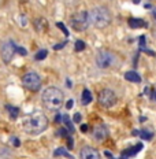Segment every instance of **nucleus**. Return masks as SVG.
Segmentation results:
<instances>
[{"mask_svg": "<svg viewBox=\"0 0 156 159\" xmlns=\"http://www.w3.org/2000/svg\"><path fill=\"white\" fill-rule=\"evenodd\" d=\"M48 126V119L41 112H33L24 117L22 119V129L28 134H40L47 129Z\"/></svg>", "mask_w": 156, "mask_h": 159, "instance_id": "1", "label": "nucleus"}, {"mask_svg": "<svg viewBox=\"0 0 156 159\" xmlns=\"http://www.w3.org/2000/svg\"><path fill=\"white\" fill-rule=\"evenodd\" d=\"M63 99H65L63 92L59 88H55V87L47 88L41 95L42 104L45 106V108H48L51 111H58L62 107Z\"/></svg>", "mask_w": 156, "mask_h": 159, "instance_id": "2", "label": "nucleus"}, {"mask_svg": "<svg viewBox=\"0 0 156 159\" xmlns=\"http://www.w3.org/2000/svg\"><path fill=\"white\" fill-rule=\"evenodd\" d=\"M88 19L96 28H105L111 24V14L105 7H96L88 12Z\"/></svg>", "mask_w": 156, "mask_h": 159, "instance_id": "3", "label": "nucleus"}, {"mask_svg": "<svg viewBox=\"0 0 156 159\" xmlns=\"http://www.w3.org/2000/svg\"><path fill=\"white\" fill-rule=\"evenodd\" d=\"M88 24H89V19H88V12L85 11H81V12H77L71 16L70 19V26L74 29L75 32H82L88 28Z\"/></svg>", "mask_w": 156, "mask_h": 159, "instance_id": "4", "label": "nucleus"}, {"mask_svg": "<svg viewBox=\"0 0 156 159\" xmlns=\"http://www.w3.org/2000/svg\"><path fill=\"white\" fill-rule=\"evenodd\" d=\"M22 85L29 91H38L40 87H41V78H40L37 73H28L22 77Z\"/></svg>", "mask_w": 156, "mask_h": 159, "instance_id": "5", "label": "nucleus"}, {"mask_svg": "<svg viewBox=\"0 0 156 159\" xmlns=\"http://www.w3.org/2000/svg\"><path fill=\"white\" fill-rule=\"evenodd\" d=\"M96 63L100 69H108L115 63V56L109 51H99L96 55Z\"/></svg>", "mask_w": 156, "mask_h": 159, "instance_id": "6", "label": "nucleus"}, {"mask_svg": "<svg viewBox=\"0 0 156 159\" xmlns=\"http://www.w3.org/2000/svg\"><path fill=\"white\" fill-rule=\"evenodd\" d=\"M99 103H100L103 107L109 108L112 107L115 103H117V95L114 93V91L105 88L99 93Z\"/></svg>", "mask_w": 156, "mask_h": 159, "instance_id": "7", "label": "nucleus"}, {"mask_svg": "<svg viewBox=\"0 0 156 159\" xmlns=\"http://www.w3.org/2000/svg\"><path fill=\"white\" fill-rule=\"evenodd\" d=\"M16 47H18V45H15L14 41H7L2 45L0 52H2V58L6 63H10L11 59L14 58V55L16 54Z\"/></svg>", "mask_w": 156, "mask_h": 159, "instance_id": "8", "label": "nucleus"}, {"mask_svg": "<svg viewBox=\"0 0 156 159\" xmlns=\"http://www.w3.org/2000/svg\"><path fill=\"white\" fill-rule=\"evenodd\" d=\"M92 136H93V139L96 141H103L107 139L108 136V129L105 126L104 124H97L96 126L93 128V130H92Z\"/></svg>", "mask_w": 156, "mask_h": 159, "instance_id": "9", "label": "nucleus"}, {"mask_svg": "<svg viewBox=\"0 0 156 159\" xmlns=\"http://www.w3.org/2000/svg\"><path fill=\"white\" fill-rule=\"evenodd\" d=\"M79 158L81 159H100V154L97 150L92 147H84L79 151Z\"/></svg>", "mask_w": 156, "mask_h": 159, "instance_id": "10", "label": "nucleus"}, {"mask_svg": "<svg viewBox=\"0 0 156 159\" xmlns=\"http://www.w3.org/2000/svg\"><path fill=\"white\" fill-rule=\"evenodd\" d=\"M142 143H137L136 145H133V147L130 148H126V150L122 151V157H126V158H129V157H134V155H137L138 152H140L142 150Z\"/></svg>", "mask_w": 156, "mask_h": 159, "instance_id": "11", "label": "nucleus"}, {"mask_svg": "<svg viewBox=\"0 0 156 159\" xmlns=\"http://www.w3.org/2000/svg\"><path fill=\"white\" fill-rule=\"evenodd\" d=\"M34 29L37 30L38 33H42L48 29V22L45 18H37L34 21Z\"/></svg>", "mask_w": 156, "mask_h": 159, "instance_id": "12", "label": "nucleus"}, {"mask_svg": "<svg viewBox=\"0 0 156 159\" xmlns=\"http://www.w3.org/2000/svg\"><path fill=\"white\" fill-rule=\"evenodd\" d=\"M129 26L133 29H138V28H147V22L144 19H138V18H130L129 19Z\"/></svg>", "mask_w": 156, "mask_h": 159, "instance_id": "13", "label": "nucleus"}, {"mask_svg": "<svg viewBox=\"0 0 156 159\" xmlns=\"http://www.w3.org/2000/svg\"><path fill=\"white\" fill-rule=\"evenodd\" d=\"M125 78L127 80V81H130V82H136V84L141 82V77L138 75V73H136V71H133V70L125 73Z\"/></svg>", "mask_w": 156, "mask_h": 159, "instance_id": "14", "label": "nucleus"}, {"mask_svg": "<svg viewBox=\"0 0 156 159\" xmlns=\"http://www.w3.org/2000/svg\"><path fill=\"white\" fill-rule=\"evenodd\" d=\"M92 92L89 91V89H84V91H82V104H89L92 102Z\"/></svg>", "mask_w": 156, "mask_h": 159, "instance_id": "15", "label": "nucleus"}, {"mask_svg": "<svg viewBox=\"0 0 156 159\" xmlns=\"http://www.w3.org/2000/svg\"><path fill=\"white\" fill-rule=\"evenodd\" d=\"M62 121H63V124L67 126L69 132H70V133H74V126H73V124H71V121H70V118H69L67 114L63 115V117H62Z\"/></svg>", "mask_w": 156, "mask_h": 159, "instance_id": "16", "label": "nucleus"}, {"mask_svg": "<svg viewBox=\"0 0 156 159\" xmlns=\"http://www.w3.org/2000/svg\"><path fill=\"white\" fill-rule=\"evenodd\" d=\"M54 155L55 157H59V155H65V157H67V158H70V159H73L74 157L73 155H70L67 151L65 150V148H58V150H55V152H54Z\"/></svg>", "mask_w": 156, "mask_h": 159, "instance_id": "17", "label": "nucleus"}, {"mask_svg": "<svg viewBox=\"0 0 156 159\" xmlns=\"http://www.w3.org/2000/svg\"><path fill=\"white\" fill-rule=\"evenodd\" d=\"M140 136H141V139H144V140H151V139L154 137V133H152V132H148V130H141Z\"/></svg>", "mask_w": 156, "mask_h": 159, "instance_id": "18", "label": "nucleus"}, {"mask_svg": "<svg viewBox=\"0 0 156 159\" xmlns=\"http://www.w3.org/2000/svg\"><path fill=\"white\" fill-rule=\"evenodd\" d=\"M45 56H47V51H45V49H40L37 54L34 55V59L36 61H42Z\"/></svg>", "mask_w": 156, "mask_h": 159, "instance_id": "19", "label": "nucleus"}, {"mask_svg": "<svg viewBox=\"0 0 156 159\" xmlns=\"http://www.w3.org/2000/svg\"><path fill=\"white\" fill-rule=\"evenodd\" d=\"M85 47H86V44L84 41H82V40H77V41H75V51H84L85 49Z\"/></svg>", "mask_w": 156, "mask_h": 159, "instance_id": "20", "label": "nucleus"}, {"mask_svg": "<svg viewBox=\"0 0 156 159\" xmlns=\"http://www.w3.org/2000/svg\"><path fill=\"white\" fill-rule=\"evenodd\" d=\"M8 111H10V117H11L12 119H15L16 117H18V108L16 107H11V106H7Z\"/></svg>", "mask_w": 156, "mask_h": 159, "instance_id": "21", "label": "nucleus"}, {"mask_svg": "<svg viewBox=\"0 0 156 159\" xmlns=\"http://www.w3.org/2000/svg\"><path fill=\"white\" fill-rule=\"evenodd\" d=\"M56 26H58V28L60 29V30H62L63 33H65L66 37H69V30H67V28L65 26V24H62V22H56Z\"/></svg>", "mask_w": 156, "mask_h": 159, "instance_id": "22", "label": "nucleus"}, {"mask_svg": "<svg viewBox=\"0 0 156 159\" xmlns=\"http://www.w3.org/2000/svg\"><path fill=\"white\" fill-rule=\"evenodd\" d=\"M55 134H58V136H60V137H69V133H67V132H66L65 130V129H59V130L58 132H56V133Z\"/></svg>", "mask_w": 156, "mask_h": 159, "instance_id": "23", "label": "nucleus"}, {"mask_svg": "<svg viewBox=\"0 0 156 159\" xmlns=\"http://www.w3.org/2000/svg\"><path fill=\"white\" fill-rule=\"evenodd\" d=\"M16 52H18L19 55H26L28 54V51H26L25 48H22V47H16Z\"/></svg>", "mask_w": 156, "mask_h": 159, "instance_id": "24", "label": "nucleus"}, {"mask_svg": "<svg viewBox=\"0 0 156 159\" xmlns=\"http://www.w3.org/2000/svg\"><path fill=\"white\" fill-rule=\"evenodd\" d=\"M142 52H145V54H148V55H151V56H155V52L154 51H151V49H147L145 47H142V48H140Z\"/></svg>", "mask_w": 156, "mask_h": 159, "instance_id": "25", "label": "nucleus"}, {"mask_svg": "<svg viewBox=\"0 0 156 159\" xmlns=\"http://www.w3.org/2000/svg\"><path fill=\"white\" fill-rule=\"evenodd\" d=\"M65 45H66V41L62 43V44H55V45H54V49H55V51H56V49H62L63 47H65Z\"/></svg>", "mask_w": 156, "mask_h": 159, "instance_id": "26", "label": "nucleus"}, {"mask_svg": "<svg viewBox=\"0 0 156 159\" xmlns=\"http://www.w3.org/2000/svg\"><path fill=\"white\" fill-rule=\"evenodd\" d=\"M145 47V36H141L140 37V48Z\"/></svg>", "mask_w": 156, "mask_h": 159, "instance_id": "27", "label": "nucleus"}, {"mask_svg": "<svg viewBox=\"0 0 156 159\" xmlns=\"http://www.w3.org/2000/svg\"><path fill=\"white\" fill-rule=\"evenodd\" d=\"M73 104H74V100H67V103H66V108L70 110V108L73 107Z\"/></svg>", "mask_w": 156, "mask_h": 159, "instance_id": "28", "label": "nucleus"}, {"mask_svg": "<svg viewBox=\"0 0 156 159\" xmlns=\"http://www.w3.org/2000/svg\"><path fill=\"white\" fill-rule=\"evenodd\" d=\"M79 121H81V114H79V112H77V114L74 115V122H77V124H78Z\"/></svg>", "mask_w": 156, "mask_h": 159, "instance_id": "29", "label": "nucleus"}, {"mask_svg": "<svg viewBox=\"0 0 156 159\" xmlns=\"http://www.w3.org/2000/svg\"><path fill=\"white\" fill-rule=\"evenodd\" d=\"M62 121V115L59 114V112H56V117H55V122L56 124H59V122Z\"/></svg>", "mask_w": 156, "mask_h": 159, "instance_id": "30", "label": "nucleus"}, {"mask_svg": "<svg viewBox=\"0 0 156 159\" xmlns=\"http://www.w3.org/2000/svg\"><path fill=\"white\" fill-rule=\"evenodd\" d=\"M104 155H105V157H107L108 159H115L114 157H112V154H111L109 151H105V152H104Z\"/></svg>", "mask_w": 156, "mask_h": 159, "instance_id": "31", "label": "nucleus"}, {"mask_svg": "<svg viewBox=\"0 0 156 159\" xmlns=\"http://www.w3.org/2000/svg\"><path fill=\"white\" fill-rule=\"evenodd\" d=\"M88 129H89L88 125H82V126H81V132H88Z\"/></svg>", "mask_w": 156, "mask_h": 159, "instance_id": "32", "label": "nucleus"}, {"mask_svg": "<svg viewBox=\"0 0 156 159\" xmlns=\"http://www.w3.org/2000/svg\"><path fill=\"white\" fill-rule=\"evenodd\" d=\"M152 16H154V19L156 21V7H155L154 10H152Z\"/></svg>", "mask_w": 156, "mask_h": 159, "instance_id": "33", "label": "nucleus"}, {"mask_svg": "<svg viewBox=\"0 0 156 159\" xmlns=\"http://www.w3.org/2000/svg\"><path fill=\"white\" fill-rule=\"evenodd\" d=\"M133 2H134L136 4H137V3H140V0H133Z\"/></svg>", "mask_w": 156, "mask_h": 159, "instance_id": "34", "label": "nucleus"}, {"mask_svg": "<svg viewBox=\"0 0 156 159\" xmlns=\"http://www.w3.org/2000/svg\"><path fill=\"white\" fill-rule=\"evenodd\" d=\"M121 159H127V158H126V157H121Z\"/></svg>", "mask_w": 156, "mask_h": 159, "instance_id": "35", "label": "nucleus"}, {"mask_svg": "<svg viewBox=\"0 0 156 159\" xmlns=\"http://www.w3.org/2000/svg\"><path fill=\"white\" fill-rule=\"evenodd\" d=\"M154 98H155V100H156V92H155V95H154Z\"/></svg>", "mask_w": 156, "mask_h": 159, "instance_id": "36", "label": "nucleus"}]
</instances>
